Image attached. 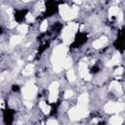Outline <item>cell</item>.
Here are the masks:
<instances>
[{"mask_svg":"<svg viewBox=\"0 0 125 125\" xmlns=\"http://www.w3.org/2000/svg\"><path fill=\"white\" fill-rule=\"evenodd\" d=\"M68 51L67 45L62 44L57 46L52 56V62L54 65V70L56 72H60L62 69V62L66 59V54Z\"/></svg>","mask_w":125,"mask_h":125,"instance_id":"cell-1","label":"cell"},{"mask_svg":"<svg viewBox=\"0 0 125 125\" xmlns=\"http://www.w3.org/2000/svg\"><path fill=\"white\" fill-rule=\"evenodd\" d=\"M69 114V118L71 120H73V121L87 116L88 115L87 105H79V104H78L75 107L70 109Z\"/></svg>","mask_w":125,"mask_h":125,"instance_id":"cell-2","label":"cell"},{"mask_svg":"<svg viewBox=\"0 0 125 125\" xmlns=\"http://www.w3.org/2000/svg\"><path fill=\"white\" fill-rule=\"evenodd\" d=\"M77 25L74 23L69 24V25L64 29L62 31V39H64V44L65 45H69L72 42L73 37H74V33L77 29Z\"/></svg>","mask_w":125,"mask_h":125,"instance_id":"cell-3","label":"cell"},{"mask_svg":"<svg viewBox=\"0 0 125 125\" xmlns=\"http://www.w3.org/2000/svg\"><path fill=\"white\" fill-rule=\"evenodd\" d=\"M77 12H78V8L77 7H72V8H69L68 5H62L60 6V14L64 20H70L74 17H76L77 15Z\"/></svg>","mask_w":125,"mask_h":125,"instance_id":"cell-4","label":"cell"},{"mask_svg":"<svg viewBox=\"0 0 125 125\" xmlns=\"http://www.w3.org/2000/svg\"><path fill=\"white\" fill-rule=\"evenodd\" d=\"M37 92V87L33 83H28L23 88V96L25 101H31L36 95Z\"/></svg>","mask_w":125,"mask_h":125,"instance_id":"cell-5","label":"cell"},{"mask_svg":"<svg viewBox=\"0 0 125 125\" xmlns=\"http://www.w3.org/2000/svg\"><path fill=\"white\" fill-rule=\"evenodd\" d=\"M105 112H107V113H113V112H121L122 109L124 108V105L123 104H116V103H107L106 106H105Z\"/></svg>","mask_w":125,"mask_h":125,"instance_id":"cell-6","label":"cell"},{"mask_svg":"<svg viewBox=\"0 0 125 125\" xmlns=\"http://www.w3.org/2000/svg\"><path fill=\"white\" fill-rule=\"evenodd\" d=\"M59 89V83L58 82H53L49 86V91H50V95H49V102L50 103H55L58 99V91Z\"/></svg>","mask_w":125,"mask_h":125,"instance_id":"cell-7","label":"cell"},{"mask_svg":"<svg viewBox=\"0 0 125 125\" xmlns=\"http://www.w3.org/2000/svg\"><path fill=\"white\" fill-rule=\"evenodd\" d=\"M79 73H80V75L84 78L85 80H90L91 77H92L91 74L87 70V65H86V62H79Z\"/></svg>","mask_w":125,"mask_h":125,"instance_id":"cell-8","label":"cell"},{"mask_svg":"<svg viewBox=\"0 0 125 125\" xmlns=\"http://www.w3.org/2000/svg\"><path fill=\"white\" fill-rule=\"evenodd\" d=\"M119 62H120V55H119V53H115V54L113 55L112 61L107 62L106 67H112V66L117 65V64H119Z\"/></svg>","mask_w":125,"mask_h":125,"instance_id":"cell-9","label":"cell"},{"mask_svg":"<svg viewBox=\"0 0 125 125\" xmlns=\"http://www.w3.org/2000/svg\"><path fill=\"white\" fill-rule=\"evenodd\" d=\"M106 41H107V38H106V36H103V37H101L100 39L96 40L95 42L93 43V47H94V48H96V49L101 48V47H102V46H103Z\"/></svg>","mask_w":125,"mask_h":125,"instance_id":"cell-10","label":"cell"},{"mask_svg":"<svg viewBox=\"0 0 125 125\" xmlns=\"http://www.w3.org/2000/svg\"><path fill=\"white\" fill-rule=\"evenodd\" d=\"M109 90H114L115 92H117L118 94H121L122 93V88H121V85L117 82V81H112L109 85Z\"/></svg>","mask_w":125,"mask_h":125,"instance_id":"cell-11","label":"cell"},{"mask_svg":"<svg viewBox=\"0 0 125 125\" xmlns=\"http://www.w3.org/2000/svg\"><path fill=\"white\" fill-rule=\"evenodd\" d=\"M109 122H111L112 125H121L123 123V119L118 116V115H115V116H112L111 118V120H109Z\"/></svg>","mask_w":125,"mask_h":125,"instance_id":"cell-12","label":"cell"},{"mask_svg":"<svg viewBox=\"0 0 125 125\" xmlns=\"http://www.w3.org/2000/svg\"><path fill=\"white\" fill-rule=\"evenodd\" d=\"M22 39H23V36H21V35H15V36H13V37L10 39V44H11L12 46L18 45L19 43L22 42Z\"/></svg>","mask_w":125,"mask_h":125,"instance_id":"cell-13","label":"cell"},{"mask_svg":"<svg viewBox=\"0 0 125 125\" xmlns=\"http://www.w3.org/2000/svg\"><path fill=\"white\" fill-rule=\"evenodd\" d=\"M39 106H40V108L42 109V112L45 113V114H48L49 112H50V106L47 105L44 101H42V102H40V104H39Z\"/></svg>","mask_w":125,"mask_h":125,"instance_id":"cell-14","label":"cell"},{"mask_svg":"<svg viewBox=\"0 0 125 125\" xmlns=\"http://www.w3.org/2000/svg\"><path fill=\"white\" fill-rule=\"evenodd\" d=\"M33 69H34V66H33V65H31V64L27 65V66L25 68V69L23 70V74H24V75H29V74H31V73L33 72Z\"/></svg>","mask_w":125,"mask_h":125,"instance_id":"cell-15","label":"cell"},{"mask_svg":"<svg viewBox=\"0 0 125 125\" xmlns=\"http://www.w3.org/2000/svg\"><path fill=\"white\" fill-rule=\"evenodd\" d=\"M87 102H88V95L86 93L80 95L79 98H78V104L79 105H87Z\"/></svg>","mask_w":125,"mask_h":125,"instance_id":"cell-16","label":"cell"},{"mask_svg":"<svg viewBox=\"0 0 125 125\" xmlns=\"http://www.w3.org/2000/svg\"><path fill=\"white\" fill-rule=\"evenodd\" d=\"M119 8L117 7H112V8H109V11H108V15H109V17H113V16H117L119 14Z\"/></svg>","mask_w":125,"mask_h":125,"instance_id":"cell-17","label":"cell"},{"mask_svg":"<svg viewBox=\"0 0 125 125\" xmlns=\"http://www.w3.org/2000/svg\"><path fill=\"white\" fill-rule=\"evenodd\" d=\"M71 59L70 58H66L62 62V69H69L71 66Z\"/></svg>","mask_w":125,"mask_h":125,"instance_id":"cell-18","label":"cell"},{"mask_svg":"<svg viewBox=\"0 0 125 125\" xmlns=\"http://www.w3.org/2000/svg\"><path fill=\"white\" fill-rule=\"evenodd\" d=\"M67 76H68V79L69 81H74L75 79V74H74V70L73 69H69L67 73Z\"/></svg>","mask_w":125,"mask_h":125,"instance_id":"cell-19","label":"cell"},{"mask_svg":"<svg viewBox=\"0 0 125 125\" xmlns=\"http://www.w3.org/2000/svg\"><path fill=\"white\" fill-rule=\"evenodd\" d=\"M27 29H28V26L26 25H20L19 26H18V30L20 31V32H22V33H25L26 31H27Z\"/></svg>","mask_w":125,"mask_h":125,"instance_id":"cell-20","label":"cell"},{"mask_svg":"<svg viewBox=\"0 0 125 125\" xmlns=\"http://www.w3.org/2000/svg\"><path fill=\"white\" fill-rule=\"evenodd\" d=\"M47 26H48V22H47V21H44V22L41 24L40 30H41V31H45V30L47 29Z\"/></svg>","mask_w":125,"mask_h":125,"instance_id":"cell-21","label":"cell"},{"mask_svg":"<svg viewBox=\"0 0 125 125\" xmlns=\"http://www.w3.org/2000/svg\"><path fill=\"white\" fill-rule=\"evenodd\" d=\"M71 96H72V91H71V90L66 91V93H65V98H66V99H69V98H70Z\"/></svg>","mask_w":125,"mask_h":125,"instance_id":"cell-22","label":"cell"},{"mask_svg":"<svg viewBox=\"0 0 125 125\" xmlns=\"http://www.w3.org/2000/svg\"><path fill=\"white\" fill-rule=\"evenodd\" d=\"M47 125H58V121L55 119H50L47 121Z\"/></svg>","mask_w":125,"mask_h":125,"instance_id":"cell-23","label":"cell"},{"mask_svg":"<svg viewBox=\"0 0 125 125\" xmlns=\"http://www.w3.org/2000/svg\"><path fill=\"white\" fill-rule=\"evenodd\" d=\"M26 21H27V22H32V21H33L32 15H31V14H27V15H26Z\"/></svg>","mask_w":125,"mask_h":125,"instance_id":"cell-24","label":"cell"},{"mask_svg":"<svg viewBox=\"0 0 125 125\" xmlns=\"http://www.w3.org/2000/svg\"><path fill=\"white\" fill-rule=\"evenodd\" d=\"M122 72H123V69H122L121 67H119V68L115 70V74H116V75H117V74H118V75H119V74H122Z\"/></svg>","mask_w":125,"mask_h":125,"instance_id":"cell-25","label":"cell"},{"mask_svg":"<svg viewBox=\"0 0 125 125\" xmlns=\"http://www.w3.org/2000/svg\"><path fill=\"white\" fill-rule=\"evenodd\" d=\"M24 103H25V105L27 107H31V106H32V103H31L30 101H25Z\"/></svg>","mask_w":125,"mask_h":125,"instance_id":"cell-26","label":"cell"},{"mask_svg":"<svg viewBox=\"0 0 125 125\" xmlns=\"http://www.w3.org/2000/svg\"><path fill=\"white\" fill-rule=\"evenodd\" d=\"M122 19H123V13H122V12H119V14H118V20H119V21H122Z\"/></svg>","mask_w":125,"mask_h":125,"instance_id":"cell-27","label":"cell"},{"mask_svg":"<svg viewBox=\"0 0 125 125\" xmlns=\"http://www.w3.org/2000/svg\"><path fill=\"white\" fill-rule=\"evenodd\" d=\"M18 65H19V67H22V66H23V62H22V61H19V62H18Z\"/></svg>","mask_w":125,"mask_h":125,"instance_id":"cell-28","label":"cell"},{"mask_svg":"<svg viewBox=\"0 0 125 125\" xmlns=\"http://www.w3.org/2000/svg\"><path fill=\"white\" fill-rule=\"evenodd\" d=\"M98 122V119L97 118H94L93 120H92V123H97Z\"/></svg>","mask_w":125,"mask_h":125,"instance_id":"cell-29","label":"cell"},{"mask_svg":"<svg viewBox=\"0 0 125 125\" xmlns=\"http://www.w3.org/2000/svg\"><path fill=\"white\" fill-rule=\"evenodd\" d=\"M83 28H84V25H81L80 26V30H83Z\"/></svg>","mask_w":125,"mask_h":125,"instance_id":"cell-30","label":"cell"},{"mask_svg":"<svg viewBox=\"0 0 125 125\" xmlns=\"http://www.w3.org/2000/svg\"><path fill=\"white\" fill-rule=\"evenodd\" d=\"M75 3H77V4H80V3H81V1H75Z\"/></svg>","mask_w":125,"mask_h":125,"instance_id":"cell-31","label":"cell"}]
</instances>
